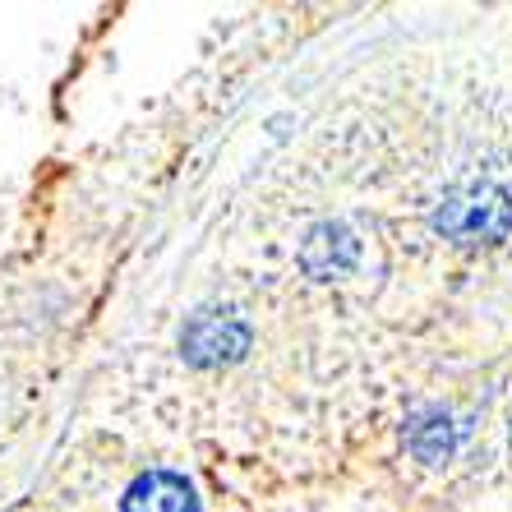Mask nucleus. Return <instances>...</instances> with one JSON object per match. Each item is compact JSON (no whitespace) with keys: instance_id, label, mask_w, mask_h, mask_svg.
<instances>
[{"instance_id":"1","label":"nucleus","mask_w":512,"mask_h":512,"mask_svg":"<svg viewBox=\"0 0 512 512\" xmlns=\"http://www.w3.org/2000/svg\"><path fill=\"white\" fill-rule=\"evenodd\" d=\"M439 236H448L453 245H494V240L512 236V199L499 185H457L443 194L439 217H434Z\"/></svg>"},{"instance_id":"2","label":"nucleus","mask_w":512,"mask_h":512,"mask_svg":"<svg viewBox=\"0 0 512 512\" xmlns=\"http://www.w3.org/2000/svg\"><path fill=\"white\" fill-rule=\"evenodd\" d=\"M250 346V328L236 314H199L185 328V356L194 365H227Z\"/></svg>"},{"instance_id":"3","label":"nucleus","mask_w":512,"mask_h":512,"mask_svg":"<svg viewBox=\"0 0 512 512\" xmlns=\"http://www.w3.org/2000/svg\"><path fill=\"white\" fill-rule=\"evenodd\" d=\"M125 512H199V499L176 471H148L125 489Z\"/></svg>"},{"instance_id":"4","label":"nucleus","mask_w":512,"mask_h":512,"mask_svg":"<svg viewBox=\"0 0 512 512\" xmlns=\"http://www.w3.org/2000/svg\"><path fill=\"white\" fill-rule=\"evenodd\" d=\"M411 448H416V457H425V462H443L448 457V448H453V425L448 420H420L416 434H411Z\"/></svg>"}]
</instances>
